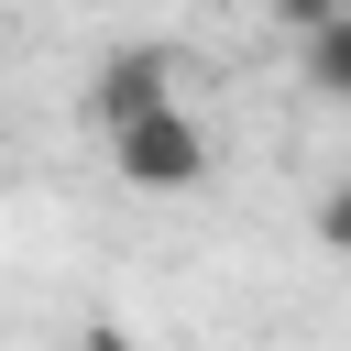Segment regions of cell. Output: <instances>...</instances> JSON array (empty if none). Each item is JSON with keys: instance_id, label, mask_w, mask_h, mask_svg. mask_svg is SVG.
Masks as SVG:
<instances>
[{"instance_id": "5", "label": "cell", "mask_w": 351, "mask_h": 351, "mask_svg": "<svg viewBox=\"0 0 351 351\" xmlns=\"http://www.w3.org/2000/svg\"><path fill=\"white\" fill-rule=\"evenodd\" d=\"M77 351H143V340H132L121 318H88V329H77Z\"/></svg>"}, {"instance_id": "4", "label": "cell", "mask_w": 351, "mask_h": 351, "mask_svg": "<svg viewBox=\"0 0 351 351\" xmlns=\"http://www.w3.org/2000/svg\"><path fill=\"white\" fill-rule=\"evenodd\" d=\"M307 230H318V252H329V263H351V176H329V186H318Z\"/></svg>"}, {"instance_id": "3", "label": "cell", "mask_w": 351, "mask_h": 351, "mask_svg": "<svg viewBox=\"0 0 351 351\" xmlns=\"http://www.w3.org/2000/svg\"><path fill=\"white\" fill-rule=\"evenodd\" d=\"M296 77H307L318 99H340V110H351V11H329L318 33H296Z\"/></svg>"}, {"instance_id": "2", "label": "cell", "mask_w": 351, "mask_h": 351, "mask_svg": "<svg viewBox=\"0 0 351 351\" xmlns=\"http://www.w3.org/2000/svg\"><path fill=\"white\" fill-rule=\"evenodd\" d=\"M176 88H186L176 44H121V55H99V66H88V121H99V143L132 132V121H154V110H176Z\"/></svg>"}, {"instance_id": "1", "label": "cell", "mask_w": 351, "mask_h": 351, "mask_svg": "<svg viewBox=\"0 0 351 351\" xmlns=\"http://www.w3.org/2000/svg\"><path fill=\"white\" fill-rule=\"evenodd\" d=\"M110 176H121L132 197H197V186H208V121L176 99V110L110 132Z\"/></svg>"}]
</instances>
